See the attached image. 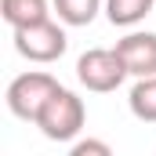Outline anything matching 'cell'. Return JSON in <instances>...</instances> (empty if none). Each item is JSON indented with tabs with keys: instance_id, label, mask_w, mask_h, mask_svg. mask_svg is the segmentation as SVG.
<instances>
[{
	"instance_id": "5b68a950",
	"label": "cell",
	"mask_w": 156,
	"mask_h": 156,
	"mask_svg": "<svg viewBox=\"0 0 156 156\" xmlns=\"http://www.w3.org/2000/svg\"><path fill=\"white\" fill-rule=\"evenodd\" d=\"M116 51L127 66V76L149 80L156 76V33H127L123 40H116Z\"/></svg>"
},
{
	"instance_id": "ba28073f",
	"label": "cell",
	"mask_w": 156,
	"mask_h": 156,
	"mask_svg": "<svg viewBox=\"0 0 156 156\" xmlns=\"http://www.w3.org/2000/svg\"><path fill=\"white\" fill-rule=\"evenodd\" d=\"M127 105L142 123H156V76L138 80L131 87V94H127Z\"/></svg>"
},
{
	"instance_id": "7a4b0ae2",
	"label": "cell",
	"mask_w": 156,
	"mask_h": 156,
	"mask_svg": "<svg viewBox=\"0 0 156 156\" xmlns=\"http://www.w3.org/2000/svg\"><path fill=\"white\" fill-rule=\"evenodd\" d=\"M58 91V80L51 76V73H22V76H15L7 83V109L15 113L18 120H33L44 113V105H47V98Z\"/></svg>"
},
{
	"instance_id": "277c9868",
	"label": "cell",
	"mask_w": 156,
	"mask_h": 156,
	"mask_svg": "<svg viewBox=\"0 0 156 156\" xmlns=\"http://www.w3.org/2000/svg\"><path fill=\"white\" fill-rule=\"evenodd\" d=\"M69 47V37L58 22H40V26H26L15 29V51L29 62H58Z\"/></svg>"
},
{
	"instance_id": "30bf717a",
	"label": "cell",
	"mask_w": 156,
	"mask_h": 156,
	"mask_svg": "<svg viewBox=\"0 0 156 156\" xmlns=\"http://www.w3.org/2000/svg\"><path fill=\"white\" fill-rule=\"evenodd\" d=\"M69 156H113V149L102 138H80L76 145L69 149Z\"/></svg>"
},
{
	"instance_id": "6da1fadb",
	"label": "cell",
	"mask_w": 156,
	"mask_h": 156,
	"mask_svg": "<svg viewBox=\"0 0 156 156\" xmlns=\"http://www.w3.org/2000/svg\"><path fill=\"white\" fill-rule=\"evenodd\" d=\"M83 120H87L83 98H76V94L66 91V87H58V91L47 98L44 113L37 116V127L44 131V138H51V142H73L80 134V127H83Z\"/></svg>"
},
{
	"instance_id": "8992f818",
	"label": "cell",
	"mask_w": 156,
	"mask_h": 156,
	"mask_svg": "<svg viewBox=\"0 0 156 156\" xmlns=\"http://www.w3.org/2000/svg\"><path fill=\"white\" fill-rule=\"evenodd\" d=\"M0 18L11 29H26L47 22V0H0Z\"/></svg>"
},
{
	"instance_id": "3957f363",
	"label": "cell",
	"mask_w": 156,
	"mask_h": 156,
	"mask_svg": "<svg viewBox=\"0 0 156 156\" xmlns=\"http://www.w3.org/2000/svg\"><path fill=\"white\" fill-rule=\"evenodd\" d=\"M76 80L94 94H109L127 80V66H123V58L116 51L91 47V51H83L76 58Z\"/></svg>"
},
{
	"instance_id": "52a82bcc",
	"label": "cell",
	"mask_w": 156,
	"mask_h": 156,
	"mask_svg": "<svg viewBox=\"0 0 156 156\" xmlns=\"http://www.w3.org/2000/svg\"><path fill=\"white\" fill-rule=\"evenodd\" d=\"M156 0H105V18L113 22V26H123V29H131V26H138L149 11H153Z\"/></svg>"
},
{
	"instance_id": "9c48e42d",
	"label": "cell",
	"mask_w": 156,
	"mask_h": 156,
	"mask_svg": "<svg viewBox=\"0 0 156 156\" xmlns=\"http://www.w3.org/2000/svg\"><path fill=\"white\" fill-rule=\"evenodd\" d=\"M58 11V22L66 26H91L94 15L102 11V0H51Z\"/></svg>"
}]
</instances>
